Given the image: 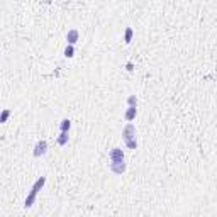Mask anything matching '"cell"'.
Returning <instances> with one entry per match:
<instances>
[{
    "label": "cell",
    "instance_id": "6da1fadb",
    "mask_svg": "<svg viewBox=\"0 0 217 217\" xmlns=\"http://www.w3.org/2000/svg\"><path fill=\"white\" fill-rule=\"evenodd\" d=\"M126 161L124 160H119V161H110V170L114 172L115 175H122L124 172H126Z\"/></svg>",
    "mask_w": 217,
    "mask_h": 217
},
{
    "label": "cell",
    "instance_id": "9a60e30c",
    "mask_svg": "<svg viewBox=\"0 0 217 217\" xmlns=\"http://www.w3.org/2000/svg\"><path fill=\"white\" fill-rule=\"evenodd\" d=\"M127 103H129V107H136V103H137V98H136V95H131V97L127 98Z\"/></svg>",
    "mask_w": 217,
    "mask_h": 217
},
{
    "label": "cell",
    "instance_id": "30bf717a",
    "mask_svg": "<svg viewBox=\"0 0 217 217\" xmlns=\"http://www.w3.org/2000/svg\"><path fill=\"white\" fill-rule=\"evenodd\" d=\"M10 117V110L9 109H3L2 112H0V124H3V122H7V119Z\"/></svg>",
    "mask_w": 217,
    "mask_h": 217
},
{
    "label": "cell",
    "instance_id": "5b68a950",
    "mask_svg": "<svg viewBox=\"0 0 217 217\" xmlns=\"http://www.w3.org/2000/svg\"><path fill=\"white\" fill-rule=\"evenodd\" d=\"M78 37H80V32H78L77 29H71V31L66 32V41H68V44H75L78 41Z\"/></svg>",
    "mask_w": 217,
    "mask_h": 217
},
{
    "label": "cell",
    "instance_id": "7c38bea8",
    "mask_svg": "<svg viewBox=\"0 0 217 217\" xmlns=\"http://www.w3.org/2000/svg\"><path fill=\"white\" fill-rule=\"evenodd\" d=\"M66 143H68V132H63V131H61L60 137H58V144H60V146H65Z\"/></svg>",
    "mask_w": 217,
    "mask_h": 217
},
{
    "label": "cell",
    "instance_id": "7a4b0ae2",
    "mask_svg": "<svg viewBox=\"0 0 217 217\" xmlns=\"http://www.w3.org/2000/svg\"><path fill=\"white\" fill-rule=\"evenodd\" d=\"M46 151H48V143H46L44 139L37 141L36 146H34V156L39 158V156H43V154H46Z\"/></svg>",
    "mask_w": 217,
    "mask_h": 217
},
{
    "label": "cell",
    "instance_id": "277c9868",
    "mask_svg": "<svg viewBox=\"0 0 217 217\" xmlns=\"http://www.w3.org/2000/svg\"><path fill=\"white\" fill-rule=\"evenodd\" d=\"M110 161H119V160H124V151L120 148H114L110 149V154H109Z\"/></svg>",
    "mask_w": 217,
    "mask_h": 217
},
{
    "label": "cell",
    "instance_id": "2e32d148",
    "mask_svg": "<svg viewBox=\"0 0 217 217\" xmlns=\"http://www.w3.org/2000/svg\"><path fill=\"white\" fill-rule=\"evenodd\" d=\"M126 70H127V71H132V70H134V65H132L131 61H129V63L126 65Z\"/></svg>",
    "mask_w": 217,
    "mask_h": 217
},
{
    "label": "cell",
    "instance_id": "8992f818",
    "mask_svg": "<svg viewBox=\"0 0 217 217\" xmlns=\"http://www.w3.org/2000/svg\"><path fill=\"white\" fill-rule=\"evenodd\" d=\"M136 114H137L136 107H129L127 110H126V114H124V119L131 122V120H134V119H136Z\"/></svg>",
    "mask_w": 217,
    "mask_h": 217
},
{
    "label": "cell",
    "instance_id": "5bb4252c",
    "mask_svg": "<svg viewBox=\"0 0 217 217\" xmlns=\"http://www.w3.org/2000/svg\"><path fill=\"white\" fill-rule=\"evenodd\" d=\"M126 146L129 149H136L137 148V141H136V137H132V139H127L126 141Z\"/></svg>",
    "mask_w": 217,
    "mask_h": 217
},
{
    "label": "cell",
    "instance_id": "ba28073f",
    "mask_svg": "<svg viewBox=\"0 0 217 217\" xmlns=\"http://www.w3.org/2000/svg\"><path fill=\"white\" fill-rule=\"evenodd\" d=\"M44 183H46V177H41V178H37V180L34 182V185H32V192H39L41 188L44 187Z\"/></svg>",
    "mask_w": 217,
    "mask_h": 217
},
{
    "label": "cell",
    "instance_id": "9c48e42d",
    "mask_svg": "<svg viewBox=\"0 0 217 217\" xmlns=\"http://www.w3.org/2000/svg\"><path fill=\"white\" fill-rule=\"evenodd\" d=\"M70 127H71V120H70V119H63V120H61L60 129H61L63 132H68V131H70Z\"/></svg>",
    "mask_w": 217,
    "mask_h": 217
},
{
    "label": "cell",
    "instance_id": "4fadbf2b",
    "mask_svg": "<svg viewBox=\"0 0 217 217\" xmlns=\"http://www.w3.org/2000/svg\"><path fill=\"white\" fill-rule=\"evenodd\" d=\"M65 56L66 58H73L75 56V48H73V44H68L65 48Z\"/></svg>",
    "mask_w": 217,
    "mask_h": 217
},
{
    "label": "cell",
    "instance_id": "8fae6325",
    "mask_svg": "<svg viewBox=\"0 0 217 217\" xmlns=\"http://www.w3.org/2000/svg\"><path fill=\"white\" fill-rule=\"evenodd\" d=\"M132 34H134V32H132V29L127 27L126 32H124V43H126V44H129V43L132 41Z\"/></svg>",
    "mask_w": 217,
    "mask_h": 217
},
{
    "label": "cell",
    "instance_id": "52a82bcc",
    "mask_svg": "<svg viewBox=\"0 0 217 217\" xmlns=\"http://www.w3.org/2000/svg\"><path fill=\"white\" fill-rule=\"evenodd\" d=\"M36 195H37L36 192H32V190H31V193L27 195L26 202H24V207L29 209V207H32V205H34V202H36Z\"/></svg>",
    "mask_w": 217,
    "mask_h": 217
},
{
    "label": "cell",
    "instance_id": "3957f363",
    "mask_svg": "<svg viewBox=\"0 0 217 217\" xmlns=\"http://www.w3.org/2000/svg\"><path fill=\"white\" fill-rule=\"evenodd\" d=\"M132 137H136V127L132 124H127L122 131V139L127 141V139H132Z\"/></svg>",
    "mask_w": 217,
    "mask_h": 217
}]
</instances>
